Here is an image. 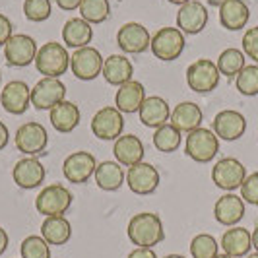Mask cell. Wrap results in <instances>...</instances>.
Returning <instances> with one entry per match:
<instances>
[{
    "label": "cell",
    "instance_id": "obj_50",
    "mask_svg": "<svg viewBox=\"0 0 258 258\" xmlns=\"http://www.w3.org/2000/svg\"><path fill=\"white\" fill-rule=\"evenodd\" d=\"M216 258H233V256H229V254H225V252H223V254H218Z\"/></svg>",
    "mask_w": 258,
    "mask_h": 258
},
{
    "label": "cell",
    "instance_id": "obj_4",
    "mask_svg": "<svg viewBox=\"0 0 258 258\" xmlns=\"http://www.w3.org/2000/svg\"><path fill=\"white\" fill-rule=\"evenodd\" d=\"M70 206H72V192L62 184H49L35 198V210L45 218L64 216Z\"/></svg>",
    "mask_w": 258,
    "mask_h": 258
},
{
    "label": "cell",
    "instance_id": "obj_33",
    "mask_svg": "<svg viewBox=\"0 0 258 258\" xmlns=\"http://www.w3.org/2000/svg\"><path fill=\"white\" fill-rule=\"evenodd\" d=\"M218 70H220L221 76L227 78H237V74L245 68V52L239 51V49H225L218 56Z\"/></svg>",
    "mask_w": 258,
    "mask_h": 258
},
{
    "label": "cell",
    "instance_id": "obj_43",
    "mask_svg": "<svg viewBox=\"0 0 258 258\" xmlns=\"http://www.w3.org/2000/svg\"><path fill=\"white\" fill-rule=\"evenodd\" d=\"M54 2L58 4L60 10H66V12H72L82 6V0H54Z\"/></svg>",
    "mask_w": 258,
    "mask_h": 258
},
{
    "label": "cell",
    "instance_id": "obj_25",
    "mask_svg": "<svg viewBox=\"0 0 258 258\" xmlns=\"http://www.w3.org/2000/svg\"><path fill=\"white\" fill-rule=\"evenodd\" d=\"M144 99H146V90H144V86L140 82H136V80H130V82L122 84V86L118 88V91H116V95H115V105L120 113L130 115V113L140 111Z\"/></svg>",
    "mask_w": 258,
    "mask_h": 258
},
{
    "label": "cell",
    "instance_id": "obj_3",
    "mask_svg": "<svg viewBox=\"0 0 258 258\" xmlns=\"http://www.w3.org/2000/svg\"><path fill=\"white\" fill-rule=\"evenodd\" d=\"M70 66V56L66 49L56 43V41H49L45 43L37 51L35 56V68L43 78H60L68 70Z\"/></svg>",
    "mask_w": 258,
    "mask_h": 258
},
{
    "label": "cell",
    "instance_id": "obj_9",
    "mask_svg": "<svg viewBox=\"0 0 258 258\" xmlns=\"http://www.w3.org/2000/svg\"><path fill=\"white\" fill-rule=\"evenodd\" d=\"M122 128H124V118L116 107H103L91 118L93 136H97L99 140H105V142L116 140L118 136H122Z\"/></svg>",
    "mask_w": 258,
    "mask_h": 258
},
{
    "label": "cell",
    "instance_id": "obj_38",
    "mask_svg": "<svg viewBox=\"0 0 258 258\" xmlns=\"http://www.w3.org/2000/svg\"><path fill=\"white\" fill-rule=\"evenodd\" d=\"M24 14L29 22H45L51 16V0H26Z\"/></svg>",
    "mask_w": 258,
    "mask_h": 258
},
{
    "label": "cell",
    "instance_id": "obj_17",
    "mask_svg": "<svg viewBox=\"0 0 258 258\" xmlns=\"http://www.w3.org/2000/svg\"><path fill=\"white\" fill-rule=\"evenodd\" d=\"M212 130L216 132V136L221 140H239L246 130V118L239 111H233V109H225L220 111L218 115L214 116L212 120Z\"/></svg>",
    "mask_w": 258,
    "mask_h": 258
},
{
    "label": "cell",
    "instance_id": "obj_34",
    "mask_svg": "<svg viewBox=\"0 0 258 258\" xmlns=\"http://www.w3.org/2000/svg\"><path fill=\"white\" fill-rule=\"evenodd\" d=\"M192 258H216L220 254V243L210 233H200L190 241Z\"/></svg>",
    "mask_w": 258,
    "mask_h": 258
},
{
    "label": "cell",
    "instance_id": "obj_47",
    "mask_svg": "<svg viewBox=\"0 0 258 258\" xmlns=\"http://www.w3.org/2000/svg\"><path fill=\"white\" fill-rule=\"evenodd\" d=\"M223 2H225V0H208V4H212V6H218V8H220Z\"/></svg>",
    "mask_w": 258,
    "mask_h": 258
},
{
    "label": "cell",
    "instance_id": "obj_37",
    "mask_svg": "<svg viewBox=\"0 0 258 258\" xmlns=\"http://www.w3.org/2000/svg\"><path fill=\"white\" fill-rule=\"evenodd\" d=\"M22 258H51L49 243L41 235H29L20 246Z\"/></svg>",
    "mask_w": 258,
    "mask_h": 258
},
{
    "label": "cell",
    "instance_id": "obj_22",
    "mask_svg": "<svg viewBox=\"0 0 258 258\" xmlns=\"http://www.w3.org/2000/svg\"><path fill=\"white\" fill-rule=\"evenodd\" d=\"M138 115H140V120H142L144 126L159 128V126H163V124L169 122L171 111H169V103L163 97L152 95V97H146V99H144Z\"/></svg>",
    "mask_w": 258,
    "mask_h": 258
},
{
    "label": "cell",
    "instance_id": "obj_13",
    "mask_svg": "<svg viewBox=\"0 0 258 258\" xmlns=\"http://www.w3.org/2000/svg\"><path fill=\"white\" fill-rule=\"evenodd\" d=\"M95 169H97V161L90 152H74L68 155L62 163L64 179L74 184L88 182L91 175H95Z\"/></svg>",
    "mask_w": 258,
    "mask_h": 258
},
{
    "label": "cell",
    "instance_id": "obj_23",
    "mask_svg": "<svg viewBox=\"0 0 258 258\" xmlns=\"http://www.w3.org/2000/svg\"><path fill=\"white\" fill-rule=\"evenodd\" d=\"M221 248L225 254L233 258L248 256L250 248H252V233L245 227H231L221 235Z\"/></svg>",
    "mask_w": 258,
    "mask_h": 258
},
{
    "label": "cell",
    "instance_id": "obj_7",
    "mask_svg": "<svg viewBox=\"0 0 258 258\" xmlns=\"http://www.w3.org/2000/svg\"><path fill=\"white\" fill-rule=\"evenodd\" d=\"M246 179L245 165L235 157H223L212 167V181L218 188H223L227 192H233L241 188V184Z\"/></svg>",
    "mask_w": 258,
    "mask_h": 258
},
{
    "label": "cell",
    "instance_id": "obj_35",
    "mask_svg": "<svg viewBox=\"0 0 258 258\" xmlns=\"http://www.w3.org/2000/svg\"><path fill=\"white\" fill-rule=\"evenodd\" d=\"M80 12L88 24H101L109 18L111 6L107 0H82Z\"/></svg>",
    "mask_w": 258,
    "mask_h": 258
},
{
    "label": "cell",
    "instance_id": "obj_6",
    "mask_svg": "<svg viewBox=\"0 0 258 258\" xmlns=\"http://www.w3.org/2000/svg\"><path fill=\"white\" fill-rule=\"evenodd\" d=\"M220 76L218 64L210 58H198L186 68V84L196 93L214 91L220 84Z\"/></svg>",
    "mask_w": 258,
    "mask_h": 258
},
{
    "label": "cell",
    "instance_id": "obj_10",
    "mask_svg": "<svg viewBox=\"0 0 258 258\" xmlns=\"http://www.w3.org/2000/svg\"><path fill=\"white\" fill-rule=\"evenodd\" d=\"M103 56L101 52L93 47H84V49H76L74 54L70 56V68H72V74L78 80H84V82H90L101 74L103 70Z\"/></svg>",
    "mask_w": 258,
    "mask_h": 258
},
{
    "label": "cell",
    "instance_id": "obj_8",
    "mask_svg": "<svg viewBox=\"0 0 258 258\" xmlns=\"http://www.w3.org/2000/svg\"><path fill=\"white\" fill-rule=\"evenodd\" d=\"M14 144H16L18 152L26 154L27 157L39 155L45 152V148L49 144V134H47L43 124L31 120V122H26V124H22L20 128L16 130Z\"/></svg>",
    "mask_w": 258,
    "mask_h": 258
},
{
    "label": "cell",
    "instance_id": "obj_15",
    "mask_svg": "<svg viewBox=\"0 0 258 258\" xmlns=\"http://www.w3.org/2000/svg\"><path fill=\"white\" fill-rule=\"evenodd\" d=\"M29 103H31V90L22 80L8 82L0 91V105L10 115H24Z\"/></svg>",
    "mask_w": 258,
    "mask_h": 258
},
{
    "label": "cell",
    "instance_id": "obj_20",
    "mask_svg": "<svg viewBox=\"0 0 258 258\" xmlns=\"http://www.w3.org/2000/svg\"><path fill=\"white\" fill-rule=\"evenodd\" d=\"M245 216V200L233 192L223 194L214 206V218L225 227H235Z\"/></svg>",
    "mask_w": 258,
    "mask_h": 258
},
{
    "label": "cell",
    "instance_id": "obj_19",
    "mask_svg": "<svg viewBox=\"0 0 258 258\" xmlns=\"http://www.w3.org/2000/svg\"><path fill=\"white\" fill-rule=\"evenodd\" d=\"M208 24V10L206 6L198 0H190L182 4L181 10L177 12V29H181L186 35L200 33Z\"/></svg>",
    "mask_w": 258,
    "mask_h": 258
},
{
    "label": "cell",
    "instance_id": "obj_51",
    "mask_svg": "<svg viewBox=\"0 0 258 258\" xmlns=\"http://www.w3.org/2000/svg\"><path fill=\"white\" fill-rule=\"evenodd\" d=\"M246 258H258V252H252V254H248Z\"/></svg>",
    "mask_w": 258,
    "mask_h": 258
},
{
    "label": "cell",
    "instance_id": "obj_28",
    "mask_svg": "<svg viewBox=\"0 0 258 258\" xmlns=\"http://www.w3.org/2000/svg\"><path fill=\"white\" fill-rule=\"evenodd\" d=\"M93 39L91 24H88L84 18H72L62 27V41L70 49H84L88 47Z\"/></svg>",
    "mask_w": 258,
    "mask_h": 258
},
{
    "label": "cell",
    "instance_id": "obj_44",
    "mask_svg": "<svg viewBox=\"0 0 258 258\" xmlns=\"http://www.w3.org/2000/svg\"><path fill=\"white\" fill-rule=\"evenodd\" d=\"M10 142V132H8V126L0 120V150H4Z\"/></svg>",
    "mask_w": 258,
    "mask_h": 258
},
{
    "label": "cell",
    "instance_id": "obj_11",
    "mask_svg": "<svg viewBox=\"0 0 258 258\" xmlns=\"http://www.w3.org/2000/svg\"><path fill=\"white\" fill-rule=\"evenodd\" d=\"M37 51L39 49L37 45H35V41L29 35L16 33L4 45V58H6V62L10 66L24 68V66H29L31 62H35Z\"/></svg>",
    "mask_w": 258,
    "mask_h": 258
},
{
    "label": "cell",
    "instance_id": "obj_1",
    "mask_svg": "<svg viewBox=\"0 0 258 258\" xmlns=\"http://www.w3.org/2000/svg\"><path fill=\"white\" fill-rule=\"evenodd\" d=\"M126 233H128L130 243L140 246V248H154L155 245H159L165 239L161 218L157 214H152V212L136 214L128 221Z\"/></svg>",
    "mask_w": 258,
    "mask_h": 258
},
{
    "label": "cell",
    "instance_id": "obj_29",
    "mask_svg": "<svg viewBox=\"0 0 258 258\" xmlns=\"http://www.w3.org/2000/svg\"><path fill=\"white\" fill-rule=\"evenodd\" d=\"M95 182L101 190L113 192L122 186V182L126 181V173L118 161H103L95 169Z\"/></svg>",
    "mask_w": 258,
    "mask_h": 258
},
{
    "label": "cell",
    "instance_id": "obj_42",
    "mask_svg": "<svg viewBox=\"0 0 258 258\" xmlns=\"http://www.w3.org/2000/svg\"><path fill=\"white\" fill-rule=\"evenodd\" d=\"M128 258H157V254L154 252V248H140V246H136L128 254Z\"/></svg>",
    "mask_w": 258,
    "mask_h": 258
},
{
    "label": "cell",
    "instance_id": "obj_40",
    "mask_svg": "<svg viewBox=\"0 0 258 258\" xmlns=\"http://www.w3.org/2000/svg\"><path fill=\"white\" fill-rule=\"evenodd\" d=\"M243 52L248 58L258 62V26L245 31V35H243Z\"/></svg>",
    "mask_w": 258,
    "mask_h": 258
},
{
    "label": "cell",
    "instance_id": "obj_5",
    "mask_svg": "<svg viewBox=\"0 0 258 258\" xmlns=\"http://www.w3.org/2000/svg\"><path fill=\"white\" fill-rule=\"evenodd\" d=\"M184 33L177 27H161L152 37L150 49L159 60H177L184 51Z\"/></svg>",
    "mask_w": 258,
    "mask_h": 258
},
{
    "label": "cell",
    "instance_id": "obj_27",
    "mask_svg": "<svg viewBox=\"0 0 258 258\" xmlns=\"http://www.w3.org/2000/svg\"><path fill=\"white\" fill-rule=\"evenodd\" d=\"M250 18V10L245 0H225L220 6L221 26L229 31H239L246 26Z\"/></svg>",
    "mask_w": 258,
    "mask_h": 258
},
{
    "label": "cell",
    "instance_id": "obj_48",
    "mask_svg": "<svg viewBox=\"0 0 258 258\" xmlns=\"http://www.w3.org/2000/svg\"><path fill=\"white\" fill-rule=\"evenodd\" d=\"M171 4H177V6H182V4H186V2H190V0H167Z\"/></svg>",
    "mask_w": 258,
    "mask_h": 258
},
{
    "label": "cell",
    "instance_id": "obj_41",
    "mask_svg": "<svg viewBox=\"0 0 258 258\" xmlns=\"http://www.w3.org/2000/svg\"><path fill=\"white\" fill-rule=\"evenodd\" d=\"M12 35V22L8 20V16L0 14V47H4Z\"/></svg>",
    "mask_w": 258,
    "mask_h": 258
},
{
    "label": "cell",
    "instance_id": "obj_30",
    "mask_svg": "<svg viewBox=\"0 0 258 258\" xmlns=\"http://www.w3.org/2000/svg\"><path fill=\"white\" fill-rule=\"evenodd\" d=\"M41 237L49 245H66L72 237V225L64 216H54V218H45L41 223Z\"/></svg>",
    "mask_w": 258,
    "mask_h": 258
},
{
    "label": "cell",
    "instance_id": "obj_49",
    "mask_svg": "<svg viewBox=\"0 0 258 258\" xmlns=\"http://www.w3.org/2000/svg\"><path fill=\"white\" fill-rule=\"evenodd\" d=\"M163 258H186V256H182V254H167V256Z\"/></svg>",
    "mask_w": 258,
    "mask_h": 258
},
{
    "label": "cell",
    "instance_id": "obj_26",
    "mask_svg": "<svg viewBox=\"0 0 258 258\" xmlns=\"http://www.w3.org/2000/svg\"><path fill=\"white\" fill-rule=\"evenodd\" d=\"M202 116L204 115H202L200 105L192 103V101H184V103H179L171 111L169 122L179 132H192V130L200 128Z\"/></svg>",
    "mask_w": 258,
    "mask_h": 258
},
{
    "label": "cell",
    "instance_id": "obj_2",
    "mask_svg": "<svg viewBox=\"0 0 258 258\" xmlns=\"http://www.w3.org/2000/svg\"><path fill=\"white\" fill-rule=\"evenodd\" d=\"M220 152V138L210 128H196L184 140V154L196 163H210Z\"/></svg>",
    "mask_w": 258,
    "mask_h": 258
},
{
    "label": "cell",
    "instance_id": "obj_52",
    "mask_svg": "<svg viewBox=\"0 0 258 258\" xmlns=\"http://www.w3.org/2000/svg\"><path fill=\"white\" fill-rule=\"evenodd\" d=\"M0 82H2V76H0Z\"/></svg>",
    "mask_w": 258,
    "mask_h": 258
},
{
    "label": "cell",
    "instance_id": "obj_12",
    "mask_svg": "<svg viewBox=\"0 0 258 258\" xmlns=\"http://www.w3.org/2000/svg\"><path fill=\"white\" fill-rule=\"evenodd\" d=\"M66 86L58 78H43L31 90V105L39 111H51L54 105L64 101Z\"/></svg>",
    "mask_w": 258,
    "mask_h": 258
},
{
    "label": "cell",
    "instance_id": "obj_24",
    "mask_svg": "<svg viewBox=\"0 0 258 258\" xmlns=\"http://www.w3.org/2000/svg\"><path fill=\"white\" fill-rule=\"evenodd\" d=\"M132 74H134V68H132V62L124 54H111L103 60V70H101V76L105 78L107 84L111 86H122L132 80Z\"/></svg>",
    "mask_w": 258,
    "mask_h": 258
},
{
    "label": "cell",
    "instance_id": "obj_36",
    "mask_svg": "<svg viewBox=\"0 0 258 258\" xmlns=\"http://www.w3.org/2000/svg\"><path fill=\"white\" fill-rule=\"evenodd\" d=\"M235 86L239 93H243L246 97H252V95H258V66L250 64L245 66L237 78H235Z\"/></svg>",
    "mask_w": 258,
    "mask_h": 258
},
{
    "label": "cell",
    "instance_id": "obj_31",
    "mask_svg": "<svg viewBox=\"0 0 258 258\" xmlns=\"http://www.w3.org/2000/svg\"><path fill=\"white\" fill-rule=\"evenodd\" d=\"M51 124L56 132H72L80 124V109L72 101H60L51 109Z\"/></svg>",
    "mask_w": 258,
    "mask_h": 258
},
{
    "label": "cell",
    "instance_id": "obj_21",
    "mask_svg": "<svg viewBox=\"0 0 258 258\" xmlns=\"http://www.w3.org/2000/svg\"><path fill=\"white\" fill-rule=\"evenodd\" d=\"M113 154H115L116 161L122 167H132L136 163H142L144 159V144L138 136L134 134H122L115 140L113 146Z\"/></svg>",
    "mask_w": 258,
    "mask_h": 258
},
{
    "label": "cell",
    "instance_id": "obj_39",
    "mask_svg": "<svg viewBox=\"0 0 258 258\" xmlns=\"http://www.w3.org/2000/svg\"><path fill=\"white\" fill-rule=\"evenodd\" d=\"M241 198L252 206H258V171L246 175L245 182L241 184Z\"/></svg>",
    "mask_w": 258,
    "mask_h": 258
},
{
    "label": "cell",
    "instance_id": "obj_16",
    "mask_svg": "<svg viewBox=\"0 0 258 258\" xmlns=\"http://www.w3.org/2000/svg\"><path fill=\"white\" fill-rule=\"evenodd\" d=\"M126 184L134 194L148 196L157 190L159 186V173L150 163H136L126 171Z\"/></svg>",
    "mask_w": 258,
    "mask_h": 258
},
{
    "label": "cell",
    "instance_id": "obj_45",
    "mask_svg": "<svg viewBox=\"0 0 258 258\" xmlns=\"http://www.w3.org/2000/svg\"><path fill=\"white\" fill-rule=\"evenodd\" d=\"M6 248H8V233L0 227V256L6 252Z\"/></svg>",
    "mask_w": 258,
    "mask_h": 258
},
{
    "label": "cell",
    "instance_id": "obj_14",
    "mask_svg": "<svg viewBox=\"0 0 258 258\" xmlns=\"http://www.w3.org/2000/svg\"><path fill=\"white\" fill-rule=\"evenodd\" d=\"M116 45L124 52L130 54H138L150 49L152 45V35L150 31L138 24V22H128L124 26H120L118 33H116Z\"/></svg>",
    "mask_w": 258,
    "mask_h": 258
},
{
    "label": "cell",
    "instance_id": "obj_46",
    "mask_svg": "<svg viewBox=\"0 0 258 258\" xmlns=\"http://www.w3.org/2000/svg\"><path fill=\"white\" fill-rule=\"evenodd\" d=\"M252 246L256 248V252H258V225L254 227V231H252Z\"/></svg>",
    "mask_w": 258,
    "mask_h": 258
},
{
    "label": "cell",
    "instance_id": "obj_32",
    "mask_svg": "<svg viewBox=\"0 0 258 258\" xmlns=\"http://www.w3.org/2000/svg\"><path fill=\"white\" fill-rule=\"evenodd\" d=\"M181 142H182L181 132L175 128L171 122L163 124V126H159V128H155L154 146L159 150V152H163V154H173V152L179 150Z\"/></svg>",
    "mask_w": 258,
    "mask_h": 258
},
{
    "label": "cell",
    "instance_id": "obj_18",
    "mask_svg": "<svg viewBox=\"0 0 258 258\" xmlns=\"http://www.w3.org/2000/svg\"><path fill=\"white\" fill-rule=\"evenodd\" d=\"M45 175H47V171L43 167V163L35 157H24L12 169L14 182L24 190H31V188L41 186L45 181Z\"/></svg>",
    "mask_w": 258,
    "mask_h": 258
}]
</instances>
